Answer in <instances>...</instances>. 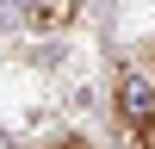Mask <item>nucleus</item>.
I'll list each match as a JSON object with an SVG mask.
<instances>
[{"instance_id": "f257e3e1", "label": "nucleus", "mask_w": 155, "mask_h": 149, "mask_svg": "<svg viewBox=\"0 0 155 149\" xmlns=\"http://www.w3.org/2000/svg\"><path fill=\"white\" fill-rule=\"evenodd\" d=\"M112 112H118V124L130 137L143 131V124H155V68H149V62H124V68H118Z\"/></svg>"}, {"instance_id": "f03ea898", "label": "nucleus", "mask_w": 155, "mask_h": 149, "mask_svg": "<svg viewBox=\"0 0 155 149\" xmlns=\"http://www.w3.org/2000/svg\"><path fill=\"white\" fill-rule=\"evenodd\" d=\"M19 12L37 25V31H62V25H74L81 0H19Z\"/></svg>"}, {"instance_id": "7ed1b4c3", "label": "nucleus", "mask_w": 155, "mask_h": 149, "mask_svg": "<svg viewBox=\"0 0 155 149\" xmlns=\"http://www.w3.org/2000/svg\"><path fill=\"white\" fill-rule=\"evenodd\" d=\"M50 149H93V143H87V137H56Z\"/></svg>"}, {"instance_id": "20e7f679", "label": "nucleus", "mask_w": 155, "mask_h": 149, "mask_svg": "<svg viewBox=\"0 0 155 149\" xmlns=\"http://www.w3.org/2000/svg\"><path fill=\"white\" fill-rule=\"evenodd\" d=\"M130 143H137V149H155V124H143V131H137Z\"/></svg>"}, {"instance_id": "39448f33", "label": "nucleus", "mask_w": 155, "mask_h": 149, "mask_svg": "<svg viewBox=\"0 0 155 149\" xmlns=\"http://www.w3.org/2000/svg\"><path fill=\"white\" fill-rule=\"evenodd\" d=\"M149 68H155V44H149Z\"/></svg>"}]
</instances>
